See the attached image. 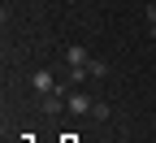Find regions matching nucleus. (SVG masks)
Returning a JSON list of instances; mask_svg holds the SVG:
<instances>
[{
  "label": "nucleus",
  "instance_id": "nucleus-1",
  "mask_svg": "<svg viewBox=\"0 0 156 143\" xmlns=\"http://www.w3.org/2000/svg\"><path fill=\"white\" fill-rule=\"evenodd\" d=\"M61 109H69V95L56 87V91H48V95H44V113H61Z\"/></svg>",
  "mask_w": 156,
  "mask_h": 143
},
{
  "label": "nucleus",
  "instance_id": "nucleus-2",
  "mask_svg": "<svg viewBox=\"0 0 156 143\" xmlns=\"http://www.w3.org/2000/svg\"><path fill=\"white\" fill-rule=\"evenodd\" d=\"M65 65H69V70H87V65H91L87 48H78V44H74V48H65Z\"/></svg>",
  "mask_w": 156,
  "mask_h": 143
},
{
  "label": "nucleus",
  "instance_id": "nucleus-3",
  "mask_svg": "<svg viewBox=\"0 0 156 143\" xmlns=\"http://www.w3.org/2000/svg\"><path fill=\"white\" fill-rule=\"evenodd\" d=\"M30 83H35V91H39V95H48V91H56V83H52V74H48V70H39V74L30 78Z\"/></svg>",
  "mask_w": 156,
  "mask_h": 143
},
{
  "label": "nucleus",
  "instance_id": "nucleus-4",
  "mask_svg": "<svg viewBox=\"0 0 156 143\" xmlns=\"http://www.w3.org/2000/svg\"><path fill=\"white\" fill-rule=\"evenodd\" d=\"M91 104H95L91 95H83V91H69V109H74V113H91Z\"/></svg>",
  "mask_w": 156,
  "mask_h": 143
},
{
  "label": "nucleus",
  "instance_id": "nucleus-5",
  "mask_svg": "<svg viewBox=\"0 0 156 143\" xmlns=\"http://www.w3.org/2000/svg\"><path fill=\"white\" fill-rule=\"evenodd\" d=\"M87 74H91V78H104V74H108V65H104V61H95V56H91V65H87Z\"/></svg>",
  "mask_w": 156,
  "mask_h": 143
},
{
  "label": "nucleus",
  "instance_id": "nucleus-6",
  "mask_svg": "<svg viewBox=\"0 0 156 143\" xmlns=\"http://www.w3.org/2000/svg\"><path fill=\"white\" fill-rule=\"evenodd\" d=\"M91 117H95V121H104V117H108V104H104V100H95V104H91Z\"/></svg>",
  "mask_w": 156,
  "mask_h": 143
}]
</instances>
